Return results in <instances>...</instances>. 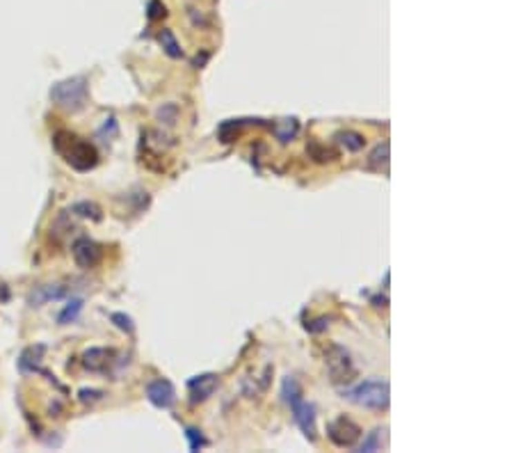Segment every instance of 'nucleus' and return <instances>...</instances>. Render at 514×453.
<instances>
[{"label":"nucleus","instance_id":"obj_1","mask_svg":"<svg viewBox=\"0 0 514 453\" xmlns=\"http://www.w3.org/2000/svg\"><path fill=\"white\" fill-rule=\"evenodd\" d=\"M341 396L357 407L370 412H386L391 403V387L384 378H366L362 383L348 385L341 389Z\"/></svg>","mask_w":514,"mask_h":453},{"label":"nucleus","instance_id":"obj_2","mask_svg":"<svg viewBox=\"0 0 514 453\" xmlns=\"http://www.w3.org/2000/svg\"><path fill=\"white\" fill-rule=\"evenodd\" d=\"M53 147L64 158V163L71 165L78 172H90L99 165V151L83 137L69 131H57L53 135Z\"/></svg>","mask_w":514,"mask_h":453},{"label":"nucleus","instance_id":"obj_3","mask_svg":"<svg viewBox=\"0 0 514 453\" xmlns=\"http://www.w3.org/2000/svg\"><path fill=\"white\" fill-rule=\"evenodd\" d=\"M50 101H53L57 108H62L64 113L85 110L87 101H90V85H87V78L73 76V78L57 80V83L50 87Z\"/></svg>","mask_w":514,"mask_h":453},{"label":"nucleus","instance_id":"obj_4","mask_svg":"<svg viewBox=\"0 0 514 453\" xmlns=\"http://www.w3.org/2000/svg\"><path fill=\"white\" fill-rule=\"evenodd\" d=\"M325 367H327V374H329V378H332L334 385H348V383H352V378L357 376V369H355V362H352L350 350L339 346V343L329 346V350L325 353Z\"/></svg>","mask_w":514,"mask_h":453},{"label":"nucleus","instance_id":"obj_5","mask_svg":"<svg viewBox=\"0 0 514 453\" xmlns=\"http://www.w3.org/2000/svg\"><path fill=\"white\" fill-rule=\"evenodd\" d=\"M290 412H293V421L297 423L299 430L304 433L308 442L318 440V412H315V405L311 401H306L304 396H299L288 403Z\"/></svg>","mask_w":514,"mask_h":453},{"label":"nucleus","instance_id":"obj_6","mask_svg":"<svg viewBox=\"0 0 514 453\" xmlns=\"http://www.w3.org/2000/svg\"><path fill=\"white\" fill-rule=\"evenodd\" d=\"M327 437L336 447L352 449V447H357L359 437H362V428H359V423L352 421L350 416L341 414L327 423Z\"/></svg>","mask_w":514,"mask_h":453},{"label":"nucleus","instance_id":"obj_7","mask_svg":"<svg viewBox=\"0 0 514 453\" xmlns=\"http://www.w3.org/2000/svg\"><path fill=\"white\" fill-rule=\"evenodd\" d=\"M146 401L158 410H170L176 403V387L167 378H156L146 385Z\"/></svg>","mask_w":514,"mask_h":453},{"label":"nucleus","instance_id":"obj_8","mask_svg":"<svg viewBox=\"0 0 514 453\" xmlns=\"http://www.w3.org/2000/svg\"><path fill=\"white\" fill-rule=\"evenodd\" d=\"M71 254H73V261H76L80 268L87 270V268H94L103 259V247L97 243V240L83 236L73 243Z\"/></svg>","mask_w":514,"mask_h":453},{"label":"nucleus","instance_id":"obj_9","mask_svg":"<svg viewBox=\"0 0 514 453\" xmlns=\"http://www.w3.org/2000/svg\"><path fill=\"white\" fill-rule=\"evenodd\" d=\"M219 385V376L217 374H201V376H195L188 380V392H190V403L197 405V403H204V401H208L212 394H215Z\"/></svg>","mask_w":514,"mask_h":453},{"label":"nucleus","instance_id":"obj_10","mask_svg":"<svg viewBox=\"0 0 514 453\" xmlns=\"http://www.w3.org/2000/svg\"><path fill=\"white\" fill-rule=\"evenodd\" d=\"M67 293H69V287H64V284H39V287L30 289V293H28V307L39 309V307L53 302V300L67 298Z\"/></svg>","mask_w":514,"mask_h":453},{"label":"nucleus","instance_id":"obj_11","mask_svg":"<svg viewBox=\"0 0 514 453\" xmlns=\"http://www.w3.org/2000/svg\"><path fill=\"white\" fill-rule=\"evenodd\" d=\"M115 357L117 353L112 348H90L83 353V367L87 371H92V374H108Z\"/></svg>","mask_w":514,"mask_h":453},{"label":"nucleus","instance_id":"obj_12","mask_svg":"<svg viewBox=\"0 0 514 453\" xmlns=\"http://www.w3.org/2000/svg\"><path fill=\"white\" fill-rule=\"evenodd\" d=\"M273 133L281 144L293 142L299 133V119L297 117H284V119H277L273 124Z\"/></svg>","mask_w":514,"mask_h":453},{"label":"nucleus","instance_id":"obj_13","mask_svg":"<svg viewBox=\"0 0 514 453\" xmlns=\"http://www.w3.org/2000/svg\"><path fill=\"white\" fill-rule=\"evenodd\" d=\"M334 140L350 153H357L366 147V137L362 133H357V131H339V133L334 135Z\"/></svg>","mask_w":514,"mask_h":453},{"label":"nucleus","instance_id":"obj_14","mask_svg":"<svg viewBox=\"0 0 514 453\" xmlns=\"http://www.w3.org/2000/svg\"><path fill=\"white\" fill-rule=\"evenodd\" d=\"M388 158H391V144H388L386 140L379 142L375 149L370 151L368 156V167L370 170H377V172H388Z\"/></svg>","mask_w":514,"mask_h":453},{"label":"nucleus","instance_id":"obj_15","mask_svg":"<svg viewBox=\"0 0 514 453\" xmlns=\"http://www.w3.org/2000/svg\"><path fill=\"white\" fill-rule=\"evenodd\" d=\"M85 307V300L83 298H69L67 305H64V309L57 314V325H71L76 323L80 311H83Z\"/></svg>","mask_w":514,"mask_h":453},{"label":"nucleus","instance_id":"obj_16","mask_svg":"<svg viewBox=\"0 0 514 453\" xmlns=\"http://www.w3.org/2000/svg\"><path fill=\"white\" fill-rule=\"evenodd\" d=\"M384 440H386V428L370 430V433L362 440V444L357 447V453H375V451H382V447H384Z\"/></svg>","mask_w":514,"mask_h":453},{"label":"nucleus","instance_id":"obj_17","mask_svg":"<svg viewBox=\"0 0 514 453\" xmlns=\"http://www.w3.org/2000/svg\"><path fill=\"white\" fill-rule=\"evenodd\" d=\"M69 213L78 215V218H85V220H94V222H99L101 218H103L101 206H99V204H94V202H78V204H73V206L69 209Z\"/></svg>","mask_w":514,"mask_h":453},{"label":"nucleus","instance_id":"obj_18","mask_svg":"<svg viewBox=\"0 0 514 453\" xmlns=\"http://www.w3.org/2000/svg\"><path fill=\"white\" fill-rule=\"evenodd\" d=\"M299 396H304V394H302V385L297 383L295 376H286L284 383H281V401H284L286 405H288L290 401H295Z\"/></svg>","mask_w":514,"mask_h":453},{"label":"nucleus","instance_id":"obj_19","mask_svg":"<svg viewBox=\"0 0 514 453\" xmlns=\"http://www.w3.org/2000/svg\"><path fill=\"white\" fill-rule=\"evenodd\" d=\"M158 39H160V44H163V50L172 57V60H179V57H183V50H181L179 41H176L172 30H167V28H165V30L158 35Z\"/></svg>","mask_w":514,"mask_h":453},{"label":"nucleus","instance_id":"obj_20","mask_svg":"<svg viewBox=\"0 0 514 453\" xmlns=\"http://www.w3.org/2000/svg\"><path fill=\"white\" fill-rule=\"evenodd\" d=\"M308 156H311L315 163H327V160L336 158V151L327 149L325 144H320V142H311L308 144Z\"/></svg>","mask_w":514,"mask_h":453},{"label":"nucleus","instance_id":"obj_21","mask_svg":"<svg viewBox=\"0 0 514 453\" xmlns=\"http://www.w3.org/2000/svg\"><path fill=\"white\" fill-rule=\"evenodd\" d=\"M186 437H188L190 451H192V453L201 451L204 447H208V440H206V437H204V433H201L199 428H192V426H188V428H186Z\"/></svg>","mask_w":514,"mask_h":453},{"label":"nucleus","instance_id":"obj_22","mask_svg":"<svg viewBox=\"0 0 514 453\" xmlns=\"http://www.w3.org/2000/svg\"><path fill=\"white\" fill-rule=\"evenodd\" d=\"M158 119H160V124H167V126H174L176 124V119H179V106L176 104H165V106H160L158 108Z\"/></svg>","mask_w":514,"mask_h":453},{"label":"nucleus","instance_id":"obj_23","mask_svg":"<svg viewBox=\"0 0 514 453\" xmlns=\"http://www.w3.org/2000/svg\"><path fill=\"white\" fill-rule=\"evenodd\" d=\"M110 320L119 327V330H123V332H128V334H133L135 332V323H133V318L130 316H126V314H110Z\"/></svg>","mask_w":514,"mask_h":453},{"label":"nucleus","instance_id":"obj_24","mask_svg":"<svg viewBox=\"0 0 514 453\" xmlns=\"http://www.w3.org/2000/svg\"><path fill=\"white\" fill-rule=\"evenodd\" d=\"M78 398H80V403H97V401H101L103 398V392L101 389H80L78 392Z\"/></svg>","mask_w":514,"mask_h":453},{"label":"nucleus","instance_id":"obj_25","mask_svg":"<svg viewBox=\"0 0 514 453\" xmlns=\"http://www.w3.org/2000/svg\"><path fill=\"white\" fill-rule=\"evenodd\" d=\"M327 327H329V318H327V316H320V318L311 320V323H306V330L311 332V334H320V332H325Z\"/></svg>","mask_w":514,"mask_h":453},{"label":"nucleus","instance_id":"obj_26","mask_svg":"<svg viewBox=\"0 0 514 453\" xmlns=\"http://www.w3.org/2000/svg\"><path fill=\"white\" fill-rule=\"evenodd\" d=\"M160 17H165V7L158 3V0H151L149 3V19L151 21H156V19H160Z\"/></svg>","mask_w":514,"mask_h":453}]
</instances>
